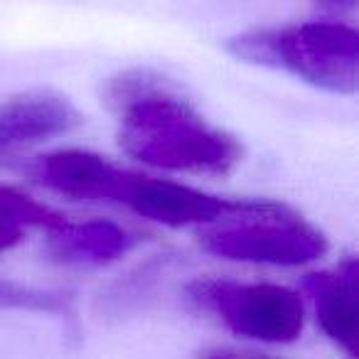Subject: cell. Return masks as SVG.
I'll use <instances>...</instances> for the list:
<instances>
[{
  "label": "cell",
  "instance_id": "8fae6325",
  "mask_svg": "<svg viewBox=\"0 0 359 359\" xmlns=\"http://www.w3.org/2000/svg\"><path fill=\"white\" fill-rule=\"evenodd\" d=\"M8 310H30V313H50L60 318H72V298L60 290L35 288V285L15 283L0 278V313Z\"/></svg>",
  "mask_w": 359,
  "mask_h": 359
},
{
  "label": "cell",
  "instance_id": "277c9868",
  "mask_svg": "<svg viewBox=\"0 0 359 359\" xmlns=\"http://www.w3.org/2000/svg\"><path fill=\"white\" fill-rule=\"evenodd\" d=\"M197 308L217 315L234 334L266 344L295 342L305 325L300 293L276 283L195 280L187 288Z\"/></svg>",
  "mask_w": 359,
  "mask_h": 359
},
{
  "label": "cell",
  "instance_id": "52a82bcc",
  "mask_svg": "<svg viewBox=\"0 0 359 359\" xmlns=\"http://www.w3.org/2000/svg\"><path fill=\"white\" fill-rule=\"evenodd\" d=\"M76 126L79 114L62 96L25 94L0 101V158L67 135Z\"/></svg>",
  "mask_w": 359,
  "mask_h": 359
},
{
  "label": "cell",
  "instance_id": "ba28073f",
  "mask_svg": "<svg viewBox=\"0 0 359 359\" xmlns=\"http://www.w3.org/2000/svg\"><path fill=\"white\" fill-rule=\"evenodd\" d=\"M357 259L347 256L330 271L305 276V293L318 315L323 332L357 359L359 347V303H357Z\"/></svg>",
  "mask_w": 359,
  "mask_h": 359
},
{
  "label": "cell",
  "instance_id": "3957f363",
  "mask_svg": "<svg viewBox=\"0 0 359 359\" xmlns=\"http://www.w3.org/2000/svg\"><path fill=\"white\" fill-rule=\"evenodd\" d=\"M202 246L219 259L283 269L313 264L327 254V239L318 226L283 205L254 200L207 226Z\"/></svg>",
  "mask_w": 359,
  "mask_h": 359
},
{
  "label": "cell",
  "instance_id": "30bf717a",
  "mask_svg": "<svg viewBox=\"0 0 359 359\" xmlns=\"http://www.w3.org/2000/svg\"><path fill=\"white\" fill-rule=\"evenodd\" d=\"M65 222L60 212L27 197L15 187L0 185V251L13 249L30 229H55Z\"/></svg>",
  "mask_w": 359,
  "mask_h": 359
},
{
  "label": "cell",
  "instance_id": "7a4b0ae2",
  "mask_svg": "<svg viewBox=\"0 0 359 359\" xmlns=\"http://www.w3.org/2000/svg\"><path fill=\"white\" fill-rule=\"evenodd\" d=\"M239 60L283 69L318 89L354 94L359 86V35L342 22L249 30L229 42Z\"/></svg>",
  "mask_w": 359,
  "mask_h": 359
},
{
  "label": "cell",
  "instance_id": "9c48e42d",
  "mask_svg": "<svg viewBox=\"0 0 359 359\" xmlns=\"http://www.w3.org/2000/svg\"><path fill=\"white\" fill-rule=\"evenodd\" d=\"M135 246V236L114 222H62L50 229V254L57 261L79 266H104L126 256Z\"/></svg>",
  "mask_w": 359,
  "mask_h": 359
},
{
  "label": "cell",
  "instance_id": "8992f818",
  "mask_svg": "<svg viewBox=\"0 0 359 359\" xmlns=\"http://www.w3.org/2000/svg\"><path fill=\"white\" fill-rule=\"evenodd\" d=\"M126 168L89 150H57L30 165V175L57 195L89 202H116Z\"/></svg>",
  "mask_w": 359,
  "mask_h": 359
},
{
  "label": "cell",
  "instance_id": "6da1fadb",
  "mask_svg": "<svg viewBox=\"0 0 359 359\" xmlns=\"http://www.w3.org/2000/svg\"><path fill=\"white\" fill-rule=\"evenodd\" d=\"M106 99L121 116V145L140 163L195 175H226L239 165L241 145L234 135L207 123L150 72L111 79Z\"/></svg>",
  "mask_w": 359,
  "mask_h": 359
},
{
  "label": "cell",
  "instance_id": "7c38bea8",
  "mask_svg": "<svg viewBox=\"0 0 359 359\" xmlns=\"http://www.w3.org/2000/svg\"><path fill=\"white\" fill-rule=\"evenodd\" d=\"M200 359H271L264 354H254V352H239V349H212L205 352Z\"/></svg>",
  "mask_w": 359,
  "mask_h": 359
},
{
  "label": "cell",
  "instance_id": "5b68a950",
  "mask_svg": "<svg viewBox=\"0 0 359 359\" xmlns=\"http://www.w3.org/2000/svg\"><path fill=\"white\" fill-rule=\"evenodd\" d=\"M116 205L128 207L130 212L155 224L180 229V226L217 224L236 215L246 205V200H224L172 180L150 177L128 170Z\"/></svg>",
  "mask_w": 359,
  "mask_h": 359
},
{
  "label": "cell",
  "instance_id": "4fadbf2b",
  "mask_svg": "<svg viewBox=\"0 0 359 359\" xmlns=\"http://www.w3.org/2000/svg\"><path fill=\"white\" fill-rule=\"evenodd\" d=\"M315 3L323 8H332V11H352L357 6V0H315Z\"/></svg>",
  "mask_w": 359,
  "mask_h": 359
}]
</instances>
